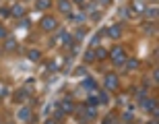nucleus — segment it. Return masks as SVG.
Instances as JSON below:
<instances>
[{
	"label": "nucleus",
	"instance_id": "1",
	"mask_svg": "<svg viewBox=\"0 0 159 124\" xmlns=\"http://www.w3.org/2000/svg\"><path fill=\"white\" fill-rule=\"evenodd\" d=\"M110 56H112V60H114L116 66H124V62H126V52H124L122 46H114L112 52H110Z\"/></svg>",
	"mask_w": 159,
	"mask_h": 124
},
{
	"label": "nucleus",
	"instance_id": "2",
	"mask_svg": "<svg viewBox=\"0 0 159 124\" xmlns=\"http://www.w3.org/2000/svg\"><path fill=\"white\" fill-rule=\"evenodd\" d=\"M39 25H41V29H43V31H54L56 27H58V21H56L54 17H43Z\"/></svg>",
	"mask_w": 159,
	"mask_h": 124
},
{
	"label": "nucleus",
	"instance_id": "3",
	"mask_svg": "<svg viewBox=\"0 0 159 124\" xmlns=\"http://www.w3.org/2000/svg\"><path fill=\"white\" fill-rule=\"evenodd\" d=\"M106 87L107 89H112V91H116V89L120 87V81H118V77H116V75H114V72H110V75H106Z\"/></svg>",
	"mask_w": 159,
	"mask_h": 124
},
{
	"label": "nucleus",
	"instance_id": "4",
	"mask_svg": "<svg viewBox=\"0 0 159 124\" xmlns=\"http://www.w3.org/2000/svg\"><path fill=\"white\" fill-rule=\"evenodd\" d=\"M106 33L112 39H120V35H122V25H112L110 29H106Z\"/></svg>",
	"mask_w": 159,
	"mask_h": 124
},
{
	"label": "nucleus",
	"instance_id": "5",
	"mask_svg": "<svg viewBox=\"0 0 159 124\" xmlns=\"http://www.w3.org/2000/svg\"><path fill=\"white\" fill-rule=\"evenodd\" d=\"M60 110H62L64 114H75L77 112V106H75L70 99H64L62 103H60Z\"/></svg>",
	"mask_w": 159,
	"mask_h": 124
},
{
	"label": "nucleus",
	"instance_id": "6",
	"mask_svg": "<svg viewBox=\"0 0 159 124\" xmlns=\"http://www.w3.org/2000/svg\"><path fill=\"white\" fill-rule=\"evenodd\" d=\"M58 11L62 12V15H68L70 17V0H58Z\"/></svg>",
	"mask_w": 159,
	"mask_h": 124
},
{
	"label": "nucleus",
	"instance_id": "7",
	"mask_svg": "<svg viewBox=\"0 0 159 124\" xmlns=\"http://www.w3.org/2000/svg\"><path fill=\"white\" fill-rule=\"evenodd\" d=\"M17 118L21 120V122H27V120H31V110L29 108H21L17 112Z\"/></svg>",
	"mask_w": 159,
	"mask_h": 124
},
{
	"label": "nucleus",
	"instance_id": "8",
	"mask_svg": "<svg viewBox=\"0 0 159 124\" xmlns=\"http://www.w3.org/2000/svg\"><path fill=\"white\" fill-rule=\"evenodd\" d=\"M11 15H12V17H19V19L25 17V6L23 4H15V6H12V11H11Z\"/></svg>",
	"mask_w": 159,
	"mask_h": 124
},
{
	"label": "nucleus",
	"instance_id": "9",
	"mask_svg": "<svg viewBox=\"0 0 159 124\" xmlns=\"http://www.w3.org/2000/svg\"><path fill=\"white\" fill-rule=\"evenodd\" d=\"M85 62H87V64L97 62V58H95V48H91V50H87V52H85Z\"/></svg>",
	"mask_w": 159,
	"mask_h": 124
},
{
	"label": "nucleus",
	"instance_id": "10",
	"mask_svg": "<svg viewBox=\"0 0 159 124\" xmlns=\"http://www.w3.org/2000/svg\"><path fill=\"white\" fill-rule=\"evenodd\" d=\"M15 48H17V39H15V37H6V41H4V50H6V52H12Z\"/></svg>",
	"mask_w": 159,
	"mask_h": 124
},
{
	"label": "nucleus",
	"instance_id": "11",
	"mask_svg": "<svg viewBox=\"0 0 159 124\" xmlns=\"http://www.w3.org/2000/svg\"><path fill=\"white\" fill-rule=\"evenodd\" d=\"M95 58L97 60H106L107 58V50L106 48H95Z\"/></svg>",
	"mask_w": 159,
	"mask_h": 124
},
{
	"label": "nucleus",
	"instance_id": "12",
	"mask_svg": "<svg viewBox=\"0 0 159 124\" xmlns=\"http://www.w3.org/2000/svg\"><path fill=\"white\" fill-rule=\"evenodd\" d=\"M25 99H27V91H25V89H19L17 93H15V101H19V103H23Z\"/></svg>",
	"mask_w": 159,
	"mask_h": 124
},
{
	"label": "nucleus",
	"instance_id": "13",
	"mask_svg": "<svg viewBox=\"0 0 159 124\" xmlns=\"http://www.w3.org/2000/svg\"><path fill=\"white\" fill-rule=\"evenodd\" d=\"M35 8L37 11H48V8H50V0H37Z\"/></svg>",
	"mask_w": 159,
	"mask_h": 124
},
{
	"label": "nucleus",
	"instance_id": "14",
	"mask_svg": "<svg viewBox=\"0 0 159 124\" xmlns=\"http://www.w3.org/2000/svg\"><path fill=\"white\" fill-rule=\"evenodd\" d=\"M145 15H147V19L155 21V19H157V6H153V8H145Z\"/></svg>",
	"mask_w": 159,
	"mask_h": 124
},
{
	"label": "nucleus",
	"instance_id": "15",
	"mask_svg": "<svg viewBox=\"0 0 159 124\" xmlns=\"http://www.w3.org/2000/svg\"><path fill=\"white\" fill-rule=\"evenodd\" d=\"M27 56H29L31 62H37V60L41 58V52H39V50H29V54H27Z\"/></svg>",
	"mask_w": 159,
	"mask_h": 124
},
{
	"label": "nucleus",
	"instance_id": "16",
	"mask_svg": "<svg viewBox=\"0 0 159 124\" xmlns=\"http://www.w3.org/2000/svg\"><path fill=\"white\" fill-rule=\"evenodd\" d=\"M124 64H126V68H128V71H134V68H139V60H134V58H128L126 62H124Z\"/></svg>",
	"mask_w": 159,
	"mask_h": 124
},
{
	"label": "nucleus",
	"instance_id": "17",
	"mask_svg": "<svg viewBox=\"0 0 159 124\" xmlns=\"http://www.w3.org/2000/svg\"><path fill=\"white\" fill-rule=\"evenodd\" d=\"M132 8H134L136 12H145V4H143L141 0H134V2H132Z\"/></svg>",
	"mask_w": 159,
	"mask_h": 124
},
{
	"label": "nucleus",
	"instance_id": "18",
	"mask_svg": "<svg viewBox=\"0 0 159 124\" xmlns=\"http://www.w3.org/2000/svg\"><path fill=\"white\" fill-rule=\"evenodd\" d=\"M83 87H87V89H95V81L93 79H85V81H83Z\"/></svg>",
	"mask_w": 159,
	"mask_h": 124
},
{
	"label": "nucleus",
	"instance_id": "19",
	"mask_svg": "<svg viewBox=\"0 0 159 124\" xmlns=\"http://www.w3.org/2000/svg\"><path fill=\"white\" fill-rule=\"evenodd\" d=\"M97 101H99V103H103V106H106L107 101H110V97H107V93H106V91H103V93H99V97H97Z\"/></svg>",
	"mask_w": 159,
	"mask_h": 124
},
{
	"label": "nucleus",
	"instance_id": "20",
	"mask_svg": "<svg viewBox=\"0 0 159 124\" xmlns=\"http://www.w3.org/2000/svg\"><path fill=\"white\" fill-rule=\"evenodd\" d=\"M64 116H66V114L62 112L60 108H58V110H56V112H54V120H62V118H64Z\"/></svg>",
	"mask_w": 159,
	"mask_h": 124
},
{
	"label": "nucleus",
	"instance_id": "21",
	"mask_svg": "<svg viewBox=\"0 0 159 124\" xmlns=\"http://www.w3.org/2000/svg\"><path fill=\"white\" fill-rule=\"evenodd\" d=\"M0 17H2V19H8V17H11V11L2 6V8H0Z\"/></svg>",
	"mask_w": 159,
	"mask_h": 124
},
{
	"label": "nucleus",
	"instance_id": "22",
	"mask_svg": "<svg viewBox=\"0 0 159 124\" xmlns=\"http://www.w3.org/2000/svg\"><path fill=\"white\" fill-rule=\"evenodd\" d=\"M85 114H87L89 118H95V116H97V110H95V108H91V106H89V110H87V112H85Z\"/></svg>",
	"mask_w": 159,
	"mask_h": 124
},
{
	"label": "nucleus",
	"instance_id": "23",
	"mask_svg": "<svg viewBox=\"0 0 159 124\" xmlns=\"http://www.w3.org/2000/svg\"><path fill=\"white\" fill-rule=\"evenodd\" d=\"M6 37H8V31H6L4 27L0 25V39H6Z\"/></svg>",
	"mask_w": 159,
	"mask_h": 124
},
{
	"label": "nucleus",
	"instance_id": "24",
	"mask_svg": "<svg viewBox=\"0 0 159 124\" xmlns=\"http://www.w3.org/2000/svg\"><path fill=\"white\" fill-rule=\"evenodd\" d=\"M91 48H99V35H95L93 39H91Z\"/></svg>",
	"mask_w": 159,
	"mask_h": 124
},
{
	"label": "nucleus",
	"instance_id": "25",
	"mask_svg": "<svg viewBox=\"0 0 159 124\" xmlns=\"http://www.w3.org/2000/svg\"><path fill=\"white\" fill-rule=\"evenodd\" d=\"M145 31H147V33H155V23L153 25H151V23L145 25Z\"/></svg>",
	"mask_w": 159,
	"mask_h": 124
},
{
	"label": "nucleus",
	"instance_id": "26",
	"mask_svg": "<svg viewBox=\"0 0 159 124\" xmlns=\"http://www.w3.org/2000/svg\"><path fill=\"white\" fill-rule=\"evenodd\" d=\"M97 103H99V101H97V97H93V95H91V97H89V106H91V108H95Z\"/></svg>",
	"mask_w": 159,
	"mask_h": 124
},
{
	"label": "nucleus",
	"instance_id": "27",
	"mask_svg": "<svg viewBox=\"0 0 159 124\" xmlns=\"http://www.w3.org/2000/svg\"><path fill=\"white\" fill-rule=\"evenodd\" d=\"M103 124H116V118H114V116H107V118L103 120Z\"/></svg>",
	"mask_w": 159,
	"mask_h": 124
},
{
	"label": "nucleus",
	"instance_id": "28",
	"mask_svg": "<svg viewBox=\"0 0 159 124\" xmlns=\"http://www.w3.org/2000/svg\"><path fill=\"white\" fill-rule=\"evenodd\" d=\"M85 8H87V11H89V12H95V8H97V6H95V4H93V2H91V4H87V6H85Z\"/></svg>",
	"mask_w": 159,
	"mask_h": 124
},
{
	"label": "nucleus",
	"instance_id": "29",
	"mask_svg": "<svg viewBox=\"0 0 159 124\" xmlns=\"http://www.w3.org/2000/svg\"><path fill=\"white\" fill-rule=\"evenodd\" d=\"M83 35H85V31H83V29H79V31H77V33H75V37H77V39H81V37H83Z\"/></svg>",
	"mask_w": 159,
	"mask_h": 124
},
{
	"label": "nucleus",
	"instance_id": "30",
	"mask_svg": "<svg viewBox=\"0 0 159 124\" xmlns=\"http://www.w3.org/2000/svg\"><path fill=\"white\" fill-rule=\"evenodd\" d=\"M153 81H155V83L159 81V71H157V68H155V71H153Z\"/></svg>",
	"mask_w": 159,
	"mask_h": 124
},
{
	"label": "nucleus",
	"instance_id": "31",
	"mask_svg": "<svg viewBox=\"0 0 159 124\" xmlns=\"http://www.w3.org/2000/svg\"><path fill=\"white\" fill-rule=\"evenodd\" d=\"M43 124H58V120H54V118H50V120H46Z\"/></svg>",
	"mask_w": 159,
	"mask_h": 124
},
{
	"label": "nucleus",
	"instance_id": "32",
	"mask_svg": "<svg viewBox=\"0 0 159 124\" xmlns=\"http://www.w3.org/2000/svg\"><path fill=\"white\" fill-rule=\"evenodd\" d=\"M99 4H103V6H106V4H110V0H99Z\"/></svg>",
	"mask_w": 159,
	"mask_h": 124
},
{
	"label": "nucleus",
	"instance_id": "33",
	"mask_svg": "<svg viewBox=\"0 0 159 124\" xmlns=\"http://www.w3.org/2000/svg\"><path fill=\"white\" fill-rule=\"evenodd\" d=\"M72 2H77V4H85V0H72Z\"/></svg>",
	"mask_w": 159,
	"mask_h": 124
},
{
	"label": "nucleus",
	"instance_id": "34",
	"mask_svg": "<svg viewBox=\"0 0 159 124\" xmlns=\"http://www.w3.org/2000/svg\"><path fill=\"white\" fill-rule=\"evenodd\" d=\"M149 124H157V120H155V118H153V122H149Z\"/></svg>",
	"mask_w": 159,
	"mask_h": 124
},
{
	"label": "nucleus",
	"instance_id": "35",
	"mask_svg": "<svg viewBox=\"0 0 159 124\" xmlns=\"http://www.w3.org/2000/svg\"><path fill=\"white\" fill-rule=\"evenodd\" d=\"M6 124H12V122H6Z\"/></svg>",
	"mask_w": 159,
	"mask_h": 124
},
{
	"label": "nucleus",
	"instance_id": "36",
	"mask_svg": "<svg viewBox=\"0 0 159 124\" xmlns=\"http://www.w3.org/2000/svg\"><path fill=\"white\" fill-rule=\"evenodd\" d=\"M128 124H130V122H128Z\"/></svg>",
	"mask_w": 159,
	"mask_h": 124
}]
</instances>
